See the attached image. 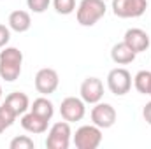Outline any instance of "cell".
Here are the masks:
<instances>
[{
	"mask_svg": "<svg viewBox=\"0 0 151 149\" xmlns=\"http://www.w3.org/2000/svg\"><path fill=\"white\" fill-rule=\"evenodd\" d=\"M60 114L69 123L81 121L84 117V114H86V107H84L83 98H77V97H67V98H63L62 104H60Z\"/></svg>",
	"mask_w": 151,
	"mask_h": 149,
	"instance_id": "ba28073f",
	"label": "cell"
},
{
	"mask_svg": "<svg viewBox=\"0 0 151 149\" xmlns=\"http://www.w3.org/2000/svg\"><path fill=\"white\" fill-rule=\"evenodd\" d=\"M9 148L11 149H34L35 144H34V140H32L30 137L21 135V137H14V139L11 140Z\"/></svg>",
	"mask_w": 151,
	"mask_h": 149,
	"instance_id": "ffe728a7",
	"label": "cell"
},
{
	"mask_svg": "<svg viewBox=\"0 0 151 149\" xmlns=\"http://www.w3.org/2000/svg\"><path fill=\"white\" fill-rule=\"evenodd\" d=\"M148 95H150V97H151V88H150V93H148Z\"/></svg>",
	"mask_w": 151,
	"mask_h": 149,
	"instance_id": "d4e9b609",
	"label": "cell"
},
{
	"mask_svg": "<svg viewBox=\"0 0 151 149\" xmlns=\"http://www.w3.org/2000/svg\"><path fill=\"white\" fill-rule=\"evenodd\" d=\"M21 126H23V130H27L28 133H46L47 132V119H44V117H40L39 114L35 112H25L23 116H21Z\"/></svg>",
	"mask_w": 151,
	"mask_h": 149,
	"instance_id": "7c38bea8",
	"label": "cell"
},
{
	"mask_svg": "<svg viewBox=\"0 0 151 149\" xmlns=\"http://www.w3.org/2000/svg\"><path fill=\"white\" fill-rule=\"evenodd\" d=\"M107 88L116 97H123L130 91L132 88V75L127 69L116 67L107 74Z\"/></svg>",
	"mask_w": 151,
	"mask_h": 149,
	"instance_id": "8992f818",
	"label": "cell"
},
{
	"mask_svg": "<svg viewBox=\"0 0 151 149\" xmlns=\"http://www.w3.org/2000/svg\"><path fill=\"white\" fill-rule=\"evenodd\" d=\"M107 12V5L104 0H81L76 11L77 23L81 27L97 25Z\"/></svg>",
	"mask_w": 151,
	"mask_h": 149,
	"instance_id": "7a4b0ae2",
	"label": "cell"
},
{
	"mask_svg": "<svg viewBox=\"0 0 151 149\" xmlns=\"http://www.w3.org/2000/svg\"><path fill=\"white\" fill-rule=\"evenodd\" d=\"M4 104L14 112L16 116H23L25 112L30 109V98L23 91H12V93H9L5 97Z\"/></svg>",
	"mask_w": 151,
	"mask_h": 149,
	"instance_id": "4fadbf2b",
	"label": "cell"
},
{
	"mask_svg": "<svg viewBox=\"0 0 151 149\" xmlns=\"http://www.w3.org/2000/svg\"><path fill=\"white\" fill-rule=\"evenodd\" d=\"M23 67V53L18 47H2L0 51V77L7 82L16 81L21 75Z\"/></svg>",
	"mask_w": 151,
	"mask_h": 149,
	"instance_id": "6da1fadb",
	"label": "cell"
},
{
	"mask_svg": "<svg viewBox=\"0 0 151 149\" xmlns=\"http://www.w3.org/2000/svg\"><path fill=\"white\" fill-rule=\"evenodd\" d=\"M79 93H81V98H83L84 104H93L95 105L104 97V84L99 77H86L81 82Z\"/></svg>",
	"mask_w": 151,
	"mask_h": 149,
	"instance_id": "9c48e42d",
	"label": "cell"
},
{
	"mask_svg": "<svg viewBox=\"0 0 151 149\" xmlns=\"http://www.w3.org/2000/svg\"><path fill=\"white\" fill-rule=\"evenodd\" d=\"M16 117H18V116H16L14 112L11 111L5 104H2V105H0V133L5 132L9 126H12V123L16 121Z\"/></svg>",
	"mask_w": 151,
	"mask_h": 149,
	"instance_id": "ac0fdd59",
	"label": "cell"
},
{
	"mask_svg": "<svg viewBox=\"0 0 151 149\" xmlns=\"http://www.w3.org/2000/svg\"><path fill=\"white\" fill-rule=\"evenodd\" d=\"M102 142V128L97 125H84L76 130L74 146L77 149H97Z\"/></svg>",
	"mask_w": 151,
	"mask_h": 149,
	"instance_id": "5b68a950",
	"label": "cell"
},
{
	"mask_svg": "<svg viewBox=\"0 0 151 149\" xmlns=\"http://www.w3.org/2000/svg\"><path fill=\"white\" fill-rule=\"evenodd\" d=\"M70 139H72V130H70V123L69 121H58L55 123L49 132H47V139H46V148L47 149H69L70 146Z\"/></svg>",
	"mask_w": 151,
	"mask_h": 149,
	"instance_id": "3957f363",
	"label": "cell"
},
{
	"mask_svg": "<svg viewBox=\"0 0 151 149\" xmlns=\"http://www.w3.org/2000/svg\"><path fill=\"white\" fill-rule=\"evenodd\" d=\"M123 42H125L135 54L148 51V47H150V44H151L150 35H148L142 28H128V30L125 32Z\"/></svg>",
	"mask_w": 151,
	"mask_h": 149,
	"instance_id": "8fae6325",
	"label": "cell"
},
{
	"mask_svg": "<svg viewBox=\"0 0 151 149\" xmlns=\"http://www.w3.org/2000/svg\"><path fill=\"white\" fill-rule=\"evenodd\" d=\"M135 56L137 54L125 42L114 44L113 49H111V60H113L114 63H118V65H128V63H132L135 60Z\"/></svg>",
	"mask_w": 151,
	"mask_h": 149,
	"instance_id": "9a60e30c",
	"label": "cell"
},
{
	"mask_svg": "<svg viewBox=\"0 0 151 149\" xmlns=\"http://www.w3.org/2000/svg\"><path fill=\"white\" fill-rule=\"evenodd\" d=\"M49 4H51V0H27L28 9L32 12H35V14H42L49 7Z\"/></svg>",
	"mask_w": 151,
	"mask_h": 149,
	"instance_id": "44dd1931",
	"label": "cell"
},
{
	"mask_svg": "<svg viewBox=\"0 0 151 149\" xmlns=\"http://www.w3.org/2000/svg\"><path fill=\"white\" fill-rule=\"evenodd\" d=\"M134 86L139 93L148 95L151 88V72L150 70H139L134 77Z\"/></svg>",
	"mask_w": 151,
	"mask_h": 149,
	"instance_id": "e0dca14e",
	"label": "cell"
},
{
	"mask_svg": "<svg viewBox=\"0 0 151 149\" xmlns=\"http://www.w3.org/2000/svg\"><path fill=\"white\" fill-rule=\"evenodd\" d=\"M7 23H9V28H11V30H14V32H18V34H25V32H28L30 27H32V18H30V14H28L27 11L18 9V11H12V12L9 14Z\"/></svg>",
	"mask_w": 151,
	"mask_h": 149,
	"instance_id": "5bb4252c",
	"label": "cell"
},
{
	"mask_svg": "<svg viewBox=\"0 0 151 149\" xmlns=\"http://www.w3.org/2000/svg\"><path fill=\"white\" fill-rule=\"evenodd\" d=\"M0 98H2V86H0Z\"/></svg>",
	"mask_w": 151,
	"mask_h": 149,
	"instance_id": "cb8c5ba5",
	"label": "cell"
},
{
	"mask_svg": "<svg viewBox=\"0 0 151 149\" xmlns=\"http://www.w3.org/2000/svg\"><path fill=\"white\" fill-rule=\"evenodd\" d=\"M113 14L121 19L141 18L148 9V0H113Z\"/></svg>",
	"mask_w": 151,
	"mask_h": 149,
	"instance_id": "277c9868",
	"label": "cell"
},
{
	"mask_svg": "<svg viewBox=\"0 0 151 149\" xmlns=\"http://www.w3.org/2000/svg\"><path fill=\"white\" fill-rule=\"evenodd\" d=\"M11 40V30L5 27V25H0V49L5 47Z\"/></svg>",
	"mask_w": 151,
	"mask_h": 149,
	"instance_id": "7402d4cb",
	"label": "cell"
},
{
	"mask_svg": "<svg viewBox=\"0 0 151 149\" xmlns=\"http://www.w3.org/2000/svg\"><path fill=\"white\" fill-rule=\"evenodd\" d=\"M30 111L39 114L40 117H44V119H47V121H51V117H53V114H55V105H53L51 100H47V98L42 95V97H39V98H35V100L32 102Z\"/></svg>",
	"mask_w": 151,
	"mask_h": 149,
	"instance_id": "2e32d148",
	"label": "cell"
},
{
	"mask_svg": "<svg viewBox=\"0 0 151 149\" xmlns=\"http://www.w3.org/2000/svg\"><path fill=\"white\" fill-rule=\"evenodd\" d=\"M91 121L93 125H97L99 128L106 130V128H111L114 123H116V109H114L111 104H102V102H97L95 107L91 109Z\"/></svg>",
	"mask_w": 151,
	"mask_h": 149,
	"instance_id": "30bf717a",
	"label": "cell"
},
{
	"mask_svg": "<svg viewBox=\"0 0 151 149\" xmlns=\"http://www.w3.org/2000/svg\"><path fill=\"white\" fill-rule=\"evenodd\" d=\"M55 11L62 16H69L76 11V0H53Z\"/></svg>",
	"mask_w": 151,
	"mask_h": 149,
	"instance_id": "d6986e66",
	"label": "cell"
},
{
	"mask_svg": "<svg viewBox=\"0 0 151 149\" xmlns=\"http://www.w3.org/2000/svg\"><path fill=\"white\" fill-rule=\"evenodd\" d=\"M142 117H144V121L151 126V102H148V104L142 107Z\"/></svg>",
	"mask_w": 151,
	"mask_h": 149,
	"instance_id": "603a6c76",
	"label": "cell"
},
{
	"mask_svg": "<svg viewBox=\"0 0 151 149\" xmlns=\"http://www.w3.org/2000/svg\"><path fill=\"white\" fill-rule=\"evenodd\" d=\"M34 84H35V90H37L40 95H51L56 91L58 84H60V77H58V72L55 69H40L37 74H35V79H34Z\"/></svg>",
	"mask_w": 151,
	"mask_h": 149,
	"instance_id": "52a82bcc",
	"label": "cell"
}]
</instances>
